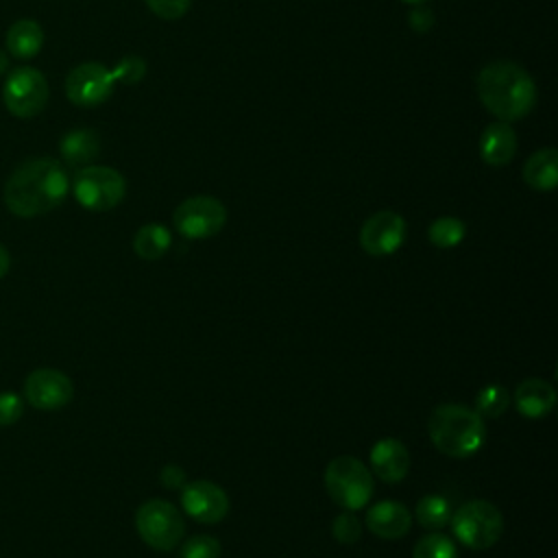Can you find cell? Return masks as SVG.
Instances as JSON below:
<instances>
[{
  "mask_svg": "<svg viewBox=\"0 0 558 558\" xmlns=\"http://www.w3.org/2000/svg\"><path fill=\"white\" fill-rule=\"evenodd\" d=\"M70 190L68 174L57 159L35 157L20 163L4 183V205L13 216L35 218L59 207Z\"/></svg>",
  "mask_w": 558,
  "mask_h": 558,
  "instance_id": "cell-1",
  "label": "cell"
},
{
  "mask_svg": "<svg viewBox=\"0 0 558 558\" xmlns=\"http://www.w3.org/2000/svg\"><path fill=\"white\" fill-rule=\"evenodd\" d=\"M475 89L486 111L501 122L521 120L536 105L534 78L523 65L508 59L486 63L477 72Z\"/></svg>",
  "mask_w": 558,
  "mask_h": 558,
  "instance_id": "cell-2",
  "label": "cell"
},
{
  "mask_svg": "<svg viewBox=\"0 0 558 558\" xmlns=\"http://www.w3.org/2000/svg\"><path fill=\"white\" fill-rule=\"evenodd\" d=\"M427 432L434 447L449 458H471L486 440L484 418L462 403H442L434 408Z\"/></svg>",
  "mask_w": 558,
  "mask_h": 558,
  "instance_id": "cell-3",
  "label": "cell"
},
{
  "mask_svg": "<svg viewBox=\"0 0 558 558\" xmlns=\"http://www.w3.org/2000/svg\"><path fill=\"white\" fill-rule=\"evenodd\" d=\"M325 488L340 508L360 510L373 495V475L362 460L338 456L325 469Z\"/></svg>",
  "mask_w": 558,
  "mask_h": 558,
  "instance_id": "cell-4",
  "label": "cell"
},
{
  "mask_svg": "<svg viewBox=\"0 0 558 558\" xmlns=\"http://www.w3.org/2000/svg\"><path fill=\"white\" fill-rule=\"evenodd\" d=\"M453 536L471 549H488L504 534V517L499 508L486 499H473L462 504L451 514Z\"/></svg>",
  "mask_w": 558,
  "mask_h": 558,
  "instance_id": "cell-5",
  "label": "cell"
},
{
  "mask_svg": "<svg viewBox=\"0 0 558 558\" xmlns=\"http://www.w3.org/2000/svg\"><path fill=\"white\" fill-rule=\"evenodd\" d=\"M135 530L148 547L157 551H170L181 543L185 534V521L174 504L163 499H148L135 512Z\"/></svg>",
  "mask_w": 558,
  "mask_h": 558,
  "instance_id": "cell-6",
  "label": "cell"
},
{
  "mask_svg": "<svg viewBox=\"0 0 558 558\" xmlns=\"http://www.w3.org/2000/svg\"><path fill=\"white\" fill-rule=\"evenodd\" d=\"M72 192L78 205L89 211H109L126 194L124 177L109 166H85L72 181Z\"/></svg>",
  "mask_w": 558,
  "mask_h": 558,
  "instance_id": "cell-7",
  "label": "cell"
},
{
  "mask_svg": "<svg viewBox=\"0 0 558 558\" xmlns=\"http://www.w3.org/2000/svg\"><path fill=\"white\" fill-rule=\"evenodd\" d=\"M174 229L187 240L214 238L227 222V207L216 196H190L172 214Z\"/></svg>",
  "mask_w": 558,
  "mask_h": 558,
  "instance_id": "cell-8",
  "label": "cell"
},
{
  "mask_svg": "<svg viewBox=\"0 0 558 558\" xmlns=\"http://www.w3.org/2000/svg\"><path fill=\"white\" fill-rule=\"evenodd\" d=\"M4 107L17 118L37 116L48 102V81L46 76L28 65L9 72L2 87Z\"/></svg>",
  "mask_w": 558,
  "mask_h": 558,
  "instance_id": "cell-9",
  "label": "cell"
},
{
  "mask_svg": "<svg viewBox=\"0 0 558 558\" xmlns=\"http://www.w3.org/2000/svg\"><path fill=\"white\" fill-rule=\"evenodd\" d=\"M116 81L109 68L98 61H85L65 76V94L76 107H98L113 94Z\"/></svg>",
  "mask_w": 558,
  "mask_h": 558,
  "instance_id": "cell-10",
  "label": "cell"
},
{
  "mask_svg": "<svg viewBox=\"0 0 558 558\" xmlns=\"http://www.w3.org/2000/svg\"><path fill=\"white\" fill-rule=\"evenodd\" d=\"M405 231L408 227L401 214L381 209L364 220L360 229V246L373 257L392 255L403 244Z\"/></svg>",
  "mask_w": 558,
  "mask_h": 558,
  "instance_id": "cell-11",
  "label": "cell"
},
{
  "mask_svg": "<svg viewBox=\"0 0 558 558\" xmlns=\"http://www.w3.org/2000/svg\"><path fill=\"white\" fill-rule=\"evenodd\" d=\"M74 397L70 377L57 368H37L24 379V399L37 410H61Z\"/></svg>",
  "mask_w": 558,
  "mask_h": 558,
  "instance_id": "cell-12",
  "label": "cell"
},
{
  "mask_svg": "<svg viewBox=\"0 0 558 558\" xmlns=\"http://www.w3.org/2000/svg\"><path fill=\"white\" fill-rule=\"evenodd\" d=\"M181 506L185 514L198 523H218L229 512V497L218 484L209 480H194L185 484L181 493Z\"/></svg>",
  "mask_w": 558,
  "mask_h": 558,
  "instance_id": "cell-13",
  "label": "cell"
},
{
  "mask_svg": "<svg viewBox=\"0 0 558 558\" xmlns=\"http://www.w3.org/2000/svg\"><path fill=\"white\" fill-rule=\"evenodd\" d=\"M368 462H371L373 473L388 484L401 482L410 471V453H408L405 445L397 438L377 440L371 449Z\"/></svg>",
  "mask_w": 558,
  "mask_h": 558,
  "instance_id": "cell-14",
  "label": "cell"
},
{
  "mask_svg": "<svg viewBox=\"0 0 558 558\" xmlns=\"http://www.w3.org/2000/svg\"><path fill=\"white\" fill-rule=\"evenodd\" d=\"M366 527L379 538H401L412 527V514L397 501H379L366 510Z\"/></svg>",
  "mask_w": 558,
  "mask_h": 558,
  "instance_id": "cell-15",
  "label": "cell"
},
{
  "mask_svg": "<svg viewBox=\"0 0 558 558\" xmlns=\"http://www.w3.org/2000/svg\"><path fill=\"white\" fill-rule=\"evenodd\" d=\"M517 153V133L510 122H490L480 135V157L488 166H506Z\"/></svg>",
  "mask_w": 558,
  "mask_h": 558,
  "instance_id": "cell-16",
  "label": "cell"
},
{
  "mask_svg": "<svg viewBox=\"0 0 558 558\" xmlns=\"http://www.w3.org/2000/svg\"><path fill=\"white\" fill-rule=\"evenodd\" d=\"M514 405L527 418H541L556 405V390L545 379H525L514 390Z\"/></svg>",
  "mask_w": 558,
  "mask_h": 558,
  "instance_id": "cell-17",
  "label": "cell"
},
{
  "mask_svg": "<svg viewBox=\"0 0 558 558\" xmlns=\"http://www.w3.org/2000/svg\"><path fill=\"white\" fill-rule=\"evenodd\" d=\"M59 153L63 161L74 168L92 166L100 153V135L92 129H74L61 137Z\"/></svg>",
  "mask_w": 558,
  "mask_h": 558,
  "instance_id": "cell-18",
  "label": "cell"
},
{
  "mask_svg": "<svg viewBox=\"0 0 558 558\" xmlns=\"http://www.w3.org/2000/svg\"><path fill=\"white\" fill-rule=\"evenodd\" d=\"M523 181L536 192H551L558 185V150L541 148L523 163Z\"/></svg>",
  "mask_w": 558,
  "mask_h": 558,
  "instance_id": "cell-19",
  "label": "cell"
},
{
  "mask_svg": "<svg viewBox=\"0 0 558 558\" xmlns=\"http://www.w3.org/2000/svg\"><path fill=\"white\" fill-rule=\"evenodd\" d=\"M44 46V31L35 20H17L7 31V48L15 59H31Z\"/></svg>",
  "mask_w": 558,
  "mask_h": 558,
  "instance_id": "cell-20",
  "label": "cell"
},
{
  "mask_svg": "<svg viewBox=\"0 0 558 558\" xmlns=\"http://www.w3.org/2000/svg\"><path fill=\"white\" fill-rule=\"evenodd\" d=\"M172 244V233L168 227L159 225V222H148L144 227L137 229L135 238H133V251L137 257L142 259H159L168 253Z\"/></svg>",
  "mask_w": 558,
  "mask_h": 558,
  "instance_id": "cell-21",
  "label": "cell"
},
{
  "mask_svg": "<svg viewBox=\"0 0 558 558\" xmlns=\"http://www.w3.org/2000/svg\"><path fill=\"white\" fill-rule=\"evenodd\" d=\"M418 523L429 530V532H438L440 527H445L449 521H451V514H453V508L449 504L447 497L442 495H423L416 504V510H414Z\"/></svg>",
  "mask_w": 558,
  "mask_h": 558,
  "instance_id": "cell-22",
  "label": "cell"
},
{
  "mask_svg": "<svg viewBox=\"0 0 558 558\" xmlns=\"http://www.w3.org/2000/svg\"><path fill=\"white\" fill-rule=\"evenodd\" d=\"M464 235H466V225L456 216H440L427 229L429 242L438 248H453L464 240Z\"/></svg>",
  "mask_w": 558,
  "mask_h": 558,
  "instance_id": "cell-23",
  "label": "cell"
},
{
  "mask_svg": "<svg viewBox=\"0 0 558 558\" xmlns=\"http://www.w3.org/2000/svg\"><path fill=\"white\" fill-rule=\"evenodd\" d=\"M508 403H510L508 390L499 384H488L475 397V412L482 418H497L508 410Z\"/></svg>",
  "mask_w": 558,
  "mask_h": 558,
  "instance_id": "cell-24",
  "label": "cell"
},
{
  "mask_svg": "<svg viewBox=\"0 0 558 558\" xmlns=\"http://www.w3.org/2000/svg\"><path fill=\"white\" fill-rule=\"evenodd\" d=\"M412 558H458V551L449 536L440 532H429L416 541Z\"/></svg>",
  "mask_w": 558,
  "mask_h": 558,
  "instance_id": "cell-25",
  "label": "cell"
},
{
  "mask_svg": "<svg viewBox=\"0 0 558 558\" xmlns=\"http://www.w3.org/2000/svg\"><path fill=\"white\" fill-rule=\"evenodd\" d=\"M220 551L222 545L218 538L209 534H196L181 545L179 558H220Z\"/></svg>",
  "mask_w": 558,
  "mask_h": 558,
  "instance_id": "cell-26",
  "label": "cell"
},
{
  "mask_svg": "<svg viewBox=\"0 0 558 558\" xmlns=\"http://www.w3.org/2000/svg\"><path fill=\"white\" fill-rule=\"evenodd\" d=\"M113 81L116 83H124V85H135L146 76V61L137 54H129L124 59H120L113 68H111Z\"/></svg>",
  "mask_w": 558,
  "mask_h": 558,
  "instance_id": "cell-27",
  "label": "cell"
},
{
  "mask_svg": "<svg viewBox=\"0 0 558 558\" xmlns=\"http://www.w3.org/2000/svg\"><path fill=\"white\" fill-rule=\"evenodd\" d=\"M331 534L338 543L351 545L362 536V523L360 519L353 514V510L340 512L333 521H331Z\"/></svg>",
  "mask_w": 558,
  "mask_h": 558,
  "instance_id": "cell-28",
  "label": "cell"
},
{
  "mask_svg": "<svg viewBox=\"0 0 558 558\" xmlns=\"http://www.w3.org/2000/svg\"><path fill=\"white\" fill-rule=\"evenodd\" d=\"M24 412V397L13 390L0 392V427L13 425Z\"/></svg>",
  "mask_w": 558,
  "mask_h": 558,
  "instance_id": "cell-29",
  "label": "cell"
},
{
  "mask_svg": "<svg viewBox=\"0 0 558 558\" xmlns=\"http://www.w3.org/2000/svg\"><path fill=\"white\" fill-rule=\"evenodd\" d=\"M146 4L161 20H179L190 11L192 0H146Z\"/></svg>",
  "mask_w": 558,
  "mask_h": 558,
  "instance_id": "cell-30",
  "label": "cell"
},
{
  "mask_svg": "<svg viewBox=\"0 0 558 558\" xmlns=\"http://www.w3.org/2000/svg\"><path fill=\"white\" fill-rule=\"evenodd\" d=\"M408 22H410L412 31H416V33H427V31L434 26V13H432L427 7L416 4V7L410 11Z\"/></svg>",
  "mask_w": 558,
  "mask_h": 558,
  "instance_id": "cell-31",
  "label": "cell"
},
{
  "mask_svg": "<svg viewBox=\"0 0 558 558\" xmlns=\"http://www.w3.org/2000/svg\"><path fill=\"white\" fill-rule=\"evenodd\" d=\"M161 480H163V484H166L168 488H179V486L185 482V473H183V469L170 464V466L163 469Z\"/></svg>",
  "mask_w": 558,
  "mask_h": 558,
  "instance_id": "cell-32",
  "label": "cell"
},
{
  "mask_svg": "<svg viewBox=\"0 0 558 558\" xmlns=\"http://www.w3.org/2000/svg\"><path fill=\"white\" fill-rule=\"evenodd\" d=\"M9 266H11V257H9V251L0 244V279L9 272Z\"/></svg>",
  "mask_w": 558,
  "mask_h": 558,
  "instance_id": "cell-33",
  "label": "cell"
},
{
  "mask_svg": "<svg viewBox=\"0 0 558 558\" xmlns=\"http://www.w3.org/2000/svg\"><path fill=\"white\" fill-rule=\"evenodd\" d=\"M9 70V57L4 50H0V74H4Z\"/></svg>",
  "mask_w": 558,
  "mask_h": 558,
  "instance_id": "cell-34",
  "label": "cell"
},
{
  "mask_svg": "<svg viewBox=\"0 0 558 558\" xmlns=\"http://www.w3.org/2000/svg\"><path fill=\"white\" fill-rule=\"evenodd\" d=\"M403 2H408V4H423V2H427V0H403Z\"/></svg>",
  "mask_w": 558,
  "mask_h": 558,
  "instance_id": "cell-35",
  "label": "cell"
}]
</instances>
